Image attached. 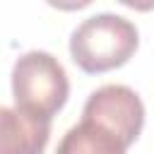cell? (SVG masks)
I'll return each mask as SVG.
<instances>
[{"instance_id":"cell-1","label":"cell","mask_w":154,"mask_h":154,"mask_svg":"<svg viewBox=\"0 0 154 154\" xmlns=\"http://www.w3.org/2000/svg\"><path fill=\"white\" fill-rule=\"evenodd\" d=\"M137 46V26L113 12H96L87 17L70 36V55L75 65L89 75L108 72L125 65Z\"/></svg>"},{"instance_id":"cell-5","label":"cell","mask_w":154,"mask_h":154,"mask_svg":"<svg viewBox=\"0 0 154 154\" xmlns=\"http://www.w3.org/2000/svg\"><path fill=\"white\" fill-rule=\"evenodd\" d=\"M125 152L128 144L120 137H116L99 123L84 118L63 135L55 149V154H125Z\"/></svg>"},{"instance_id":"cell-3","label":"cell","mask_w":154,"mask_h":154,"mask_svg":"<svg viewBox=\"0 0 154 154\" xmlns=\"http://www.w3.org/2000/svg\"><path fill=\"white\" fill-rule=\"evenodd\" d=\"M82 118L99 123L130 147L142 132L144 106L135 89L125 84H103L89 94Z\"/></svg>"},{"instance_id":"cell-4","label":"cell","mask_w":154,"mask_h":154,"mask_svg":"<svg viewBox=\"0 0 154 154\" xmlns=\"http://www.w3.org/2000/svg\"><path fill=\"white\" fill-rule=\"evenodd\" d=\"M48 137L51 123L0 106V154H43Z\"/></svg>"},{"instance_id":"cell-2","label":"cell","mask_w":154,"mask_h":154,"mask_svg":"<svg viewBox=\"0 0 154 154\" xmlns=\"http://www.w3.org/2000/svg\"><path fill=\"white\" fill-rule=\"evenodd\" d=\"M70 96L63 63L46 51H29L12 65V99L22 113L51 123Z\"/></svg>"}]
</instances>
